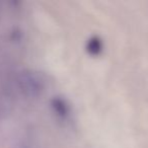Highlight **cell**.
Here are the masks:
<instances>
[{
	"instance_id": "cell-1",
	"label": "cell",
	"mask_w": 148,
	"mask_h": 148,
	"mask_svg": "<svg viewBox=\"0 0 148 148\" xmlns=\"http://www.w3.org/2000/svg\"><path fill=\"white\" fill-rule=\"evenodd\" d=\"M19 82H21L23 89L29 92V95H38L39 91L42 89V87H43L41 79L31 73L23 74Z\"/></svg>"
}]
</instances>
